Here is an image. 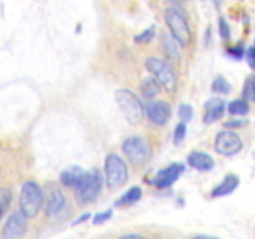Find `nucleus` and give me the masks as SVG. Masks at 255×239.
I'll use <instances>...</instances> for the list:
<instances>
[{
    "instance_id": "obj_4",
    "label": "nucleus",
    "mask_w": 255,
    "mask_h": 239,
    "mask_svg": "<svg viewBox=\"0 0 255 239\" xmlns=\"http://www.w3.org/2000/svg\"><path fill=\"white\" fill-rule=\"evenodd\" d=\"M105 176L110 189H119L126 184L128 171L124 159L115 153H110L105 159Z\"/></svg>"
},
{
    "instance_id": "obj_24",
    "label": "nucleus",
    "mask_w": 255,
    "mask_h": 239,
    "mask_svg": "<svg viewBox=\"0 0 255 239\" xmlns=\"http://www.w3.org/2000/svg\"><path fill=\"white\" fill-rule=\"evenodd\" d=\"M178 116L182 122H189L193 119V107L188 104H182L178 110Z\"/></svg>"
},
{
    "instance_id": "obj_20",
    "label": "nucleus",
    "mask_w": 255,
    "mask_h": 239,
    "mask_svg": "<svg viewBox=\"0 0 255 239\" xmlns=\"http://www.w3.org/2000/svg\"><path fill=\"white\" fill-rule=\"evenodd\" d=\"M228 111L231 115L244 116L249 112V105L247 100H234L228 105Z\"/></svg>"
},
{
    "instance_id": "obj_1",
    "label": "nucleus",
    "mask_w": 255,
    "mask_h": 239,
    "mask_svg": "<svg viewBox=\"0 0 255 239\" xmlns=\"http://www.w3.org/2000/svg\"><path fill=\"white\" fill-rule=\"evenodd\" d=\"M42 203H44V192L41 187L34 181L25 182L20 192V212L27 219L34 218L41 209Z\"/></svg>"
},
{
    "instance_id": "obj_17",
    "label": "nucleus",
    "mask_w": 255,
    "mask_h": 239,
    "mask_svg": "<svg viewBox=\"0 0 255 239\" xmlns=\"http://www.w3.org/2000/svg\"><path fill=\"white\" fill-rule=\"evenodd\" d=\"M141 91L144 99L152 100L153 97H156L157 95L159 94V91H161V84H159L158 80L153 76L144 77V79L142 80Z\"/></svg>"
},
{
    "instance_id": "obj_19",
    "label": "nucleus",
    "mask_w": 255,
    "mask_h": 239,
    "mask_svg": "<svg viewBox=\"0 0 255 239\" xmlns=\"http://www.w3.org/2000/svg\"><path fill=\"white\" fill-rule=\"evenodd\" d=\"M142 197V191L139 187H132L129 188L124 196L120 198V201L117 202V206H124V204H131L134 203V202L139 201Z\"/></svg>"
},
{
    "instance_id": "obj_10",
    "label": "nucleus",
    "mask_w": 255,
    "mask_h": 239,
    "mask_svg": "<svg viewBox=\"0 0 255 239\" xmlns=\"http://www.w3.org/2000/svg\"><path fill=\"white\" fill-rule=\"evenodd\" d=\"M144 112L147 117L156 124H164L172 115V107L166 101H149Z\"/></svg>"
},
{
    "instance_id": "obj_11",
    "label": "nucleus",
    "mask_w": 255,
    "mask_h": 239,
    "mask_svg": "<svg viewBox=\"0 0 255 239\" xmlns=\"http://www.w3.org/2000/svg\"><path fill=\"white\" fill-rule=\"evenodd\" d=\"M184 167L181 163H173L171 166H168L167 168H163L162 171H159L157 173L156 178H154V184H156L158 188H167V187H171L177 179L179 178V176L183 172Z\"/></svg>"
},
{
    "instance_id": "obj_16",
    "label": "nucleus",
    "mask_w": 255,
    "mask_h": 239,
    "mask_svg": "<svg viewBox=\"0 0 255 239\" xmlns=\"http://www.w3.org/2000/svg\"><path fill=\"white\" fill-rule=\"evenodd\" d=\"M65 204V197L59 189H54V191L50 193L49 201H47V207H46V214L49 217L55 216V214L59 213L62 209Z\"/></svg>"
},
{
    "instance_id": "obj_28",
    "label": "nucleus",
    "mask_w": 255,
    "mask_h": 239,
    "mask_svg": "<svg viewBox=\"0 0 255 239\" xmlns=\"http://www.w3.org/2000/svg\"><path fill=\"white\" fill-rule=\"evenodd\" d=\"M219 32H221V36L223 37V39L228 40L229 37H231V27H229L228 22H227L223 17L219 20Z\"/></svg>"
},
{
    "instance_id": "obj_22",
    "label": "nucleus",
    "mask_w": 255,
    "mask_h": 239,
    "mask_svg": "<svg viewBox=\"0 0 255 239\" xmlns=\"http://www.w3.org/2000/svg\"><path fill=\"white\" fill-rule=\"evenodd\" d=\"M212 90H213L214 92H218V94L227 95L231 92L232 86L223 76H217L216 79H214L213 84H212Z\"/></svg>"
},
{
    "instance_id": "obj_21",
    "label": "nucleus",
    "mask_w": 255,
    "mask_h": 239,
    "mask_svg": "<svg viewBox=\"0 0 255 239\" xmlns=\"http://www.w3.org/2000/svg\"><path fill=\"white\" fill-rule=\"evenodd\" d=\"M12 194L9 188H0V219L4 217L11 203Z\"/></svg>"
},
{
    "instance_id": "obj_27",
    "label": "nucleus",
    "mask_w": 255,
    "mask_h": 239,
    "mask_svg": "<svg viewBox=\"0 0 255 239\" xmlns=\"http://www.w3.org/2000/svg\"><path fill=\"white\" fill-rule=\"evenodd\" d=\"M112 214H114L112 209H109V211L101 212V213H97L96 216H95V218H94V224H102V223H105V222H107V221H109V219H111Z\"/></svg>"
},
{
    "instance_id": "obj_18",
    "label": "nucleus",
    "mask_w": 255,
    "mask_h": 239,
    "mask_svg": "<svg viewBox=\"0 0 255 239\" xmlns=\"http://www.w3.org/2000/svg\"><path fill=\"white\" fill-rule=\"evenodd\" d=\"M177 44L178 42L173 39L172 36L168 35H164L163 37V49L166 52V56L168 57V60L173 64H178L179 60H181V54H179L178 49H177Z\"/></svg>"
},
{
    "instance_id": "obj_33",
    "label": "nucleus",
    "mask_w": 255,
    "mask_h": 239,
    "mask_svg": "<svg viewBox=\"0 0 255 239\" xmlns=\"http://www.w3.org/2000/svg\"><path fill=\"white\" fill-rule=\"evenodd\" d=\"M254 47H255V45H254Z\"/></svg>"
},
{
    "instance_id": "obj_15",
    "label": "nucleus",
    "mask_w": 255,
    "mask_h": 239,
    "mask_svg": "<svg viewBox=\"0 0 255 239\" xmlns=\"http://www.w3.org/2000/svg\"><path fill=\"white\" fill-rule=\"evenodd\" d=\"M238 186H239L238 177H237L236 174H228V176H226V178L223 179V182L213 189L212 196L213 197L228 196V194L233 193Z\"/></svg>"
},
{
    "instance_id": "obj_29",
    "label": "nucleus",
    "mask_w": 255,
    "mask_h": 239,
    "mask_svg": "<svg viewBox=\"0 0 255 239\" xmlns=\"http://www.w3.org/2000/svg\"><path fill=\"white\" fill-rule=\"evenodd\" d=\"M246 57L249 66H251L252 69H255V47H249V49L247 50Z\"/></svg>"
},
{
    "instance_id": "obj_25",
    "label": "nucleus",
    "mask_w": 255,
    "mask_h": 239,
    "mask_svg": "<svg viewBox=\"0 0 255 239\" xmlns=\"http://www.w3.org/2000/svg\"><path fill=\"white\" fill-rule=\"evenodd\" d=\"M186 134H187V126L184 122H181L176 126L174 128V134H173V139H174V143L179 144L183 142V139L186 138Z\"/></svg>"
},
{
    "instance_id": "obj_13",
    "label": "nucleus",
    "mask_w": 255,
    "mask_h": 239,
    "mask_svg": "<svg viewBox=\"0 0 255 239\" xmlns=\"http://www.w3.org/2000/svg\"><path fill=\"white\" fill-rule=\"evenodd\" d=\"M188 164L192 168L197 169V171L201 172H207L211 171L214 167V159L212 158V156L204 153V152H198L194 151L192 153H189L188 156Z\"/></svg>"
},
{
    "instance_id": "obj_26",
    "label": "nucleus",
    "mask_w": 255,
    "mask_h": 239,
    "mask_svg": "<svg viewBox=\"0 0 255 239\" xmlns=\"http://www.w3.org/2000/svg\"><path fill=\"white\" fill-rule=\"evenodd\" d=\"M154 37V26L148 27V29L144 30L143 32H141L139 35H137L134 37V41L141 42V44H146V42H149Z\"/></svg>"
},
{
    "instance_id": "obj_7",
    "label": "nucleus",
    "mask_w": 255,
    "mask_h": 239,
    "mask_svg": "<svg viewBox=\"0 0 255 239\" xmlns=\"http://www.w3.org/2000/svg\"><path fill=\"white\" fill-rule=\"evenodd\" d=\"M122 151L134 166L144 164L151 156V147L148 142L141 137H128L122 144Z\"/></svg>"
},
{
    "instance_id": "obj_14",
    "label": "nucleus",
    "mask_w": 255,
    "mask_h": 239,
    "mask_svg": "<svg viewBox=\"0 0 255 239\" xmlns=\"http://www.w3.org/2000/svg\"><path fill=\"white\" fill-rule=\"evenodd\" d=\"M85 173H86V171L82 167L70 166L62 171L61 176H60V181L62 182L64 186L76 188L80 182L82 181V178H84Z\"/></svg>"
},
{
    "instance_id": "obj_12",
    "label": "nucleus",
    "mask_w": 255,
    "mask_h": 239,
    "mask_svg": "<svg viewBox=\"0 0 255 239\" xmlns=\"http://www.w3.org/2000/svg\"><path fill=\"white\" fill-rule=\"evenodd\" d=\"M206 114H204V122L206 123H214L223 117L226 111V104L221 99H211L204 105Z\"/></svg>"
},
{
    "instance_id": "obj_9",
    "label": "nucleus",
    "mask_w": 255,
    "mask_h": 239,
    "mask_svg": "<svg viewBox=\"0 0 255 239\" xmlns=\"http://www.w3.org/2000/svg\"><path fill=\"white\" fill-rule=\"evenodd\" d=\"M26 217L21 212H15L7 218L4 228H2V238L16 239L25 234L27 229Z\"/></svg>"
},
{
    "instance_id": "obj_32",
    "label": "nucleus",
    "mask_w": 255,
    "mask_h": 239,
    "mask_svg": "<svg viewBox=\"0 0 255 239\" xmlns=\"http://www.w3.org/2000/svg\"><path fill=\"white\" fill-rule=\"evenodd\" d=\"M122 238H142V236H139V234H126Z\"/></svg>"
},
{
    "instance_id": "obj_3",
    "label": "nucleus",
    "mask_w": 255,
    "mask_h": 239,
    "mask_svg": "<svg viewBox=\"0 0 255 239\" xmlns=\"http://www.w3.org/2000/svg\"><path fill=\"white\" fill-rule=\"evenodd\" d=\"M102 174L99 169L92 168L85 173L84 178L76 187V199L81 206L92 203L100 194L102 188Z\"/></svg>"
},
{
    "instance_id": "obj_8",
    "label": "nucleus",
    "mask_w": 255,
    "mask_h": 239,
    "mask_svg": "<svg viewBox=\"0 0 255 239\" xmlns=\"http://www.w3.org/2000/svg\"><path fill=\"white\" fill-rule=\"evenodd\" d=\"M214 148L222 156H234L242 151L243 142H242L239 134H237L236 132L222 131L217 134Z\"/></svg>"
},
{
    "instance_id": "obj_31",
    "label": "nucleus",
    "mask_w": 255,
    "mask_h": 239,
    "mask_svg": "<svg viewBox=\"0 0 255 239\" xmlns=\"http://www.w3.org/2000/svg\"><path fill=\"white\" fill-rule=\"evenodd\" d=\"M90 217H91V214H90V213L84 214V216L80 217V218L77 219V221H75V222H74V224H80V223H82V222H85V221H86V219H89Z\"/></svg>"
},
{
    "instance_id": "obj_30",
    "label": "nucleus",
    "mask_w": 255,
    "mask_h": 239,
    "mask_svg": "<svg viewBox=\"0 0 255 239\" xmlns=\"http://www.w3.org/2000/svg\"><path fill=\"white\" fill-rule=\"evenodd\" d=\"M229 54H231L233 57H236V59H241V57H243L244 55V50L242 46L232 47V49H229Z\"/></svg>"
},
{
    "instance_id": "obj_6",
    "label": "nucleus",
    "mask_w": 255,
    "mask_h": 239,
    "mask_svg": "<svg viewBox=\"0 0 255 239\" xmlns=\"http://www.w3.org/2000/svg\"><path fill=\"white\" fill-rule=\"evenodd\" d=\"M146 67L167 91L174 92L177 87V76L168 62L157 57H148L146 60Z\"/></svg>"
},
{
    "instance_id": "obj_5",
    "label": "nucleus",
    "mask_w": 255,
    "mask_h": 239,
    "mask_svg": "<svg viewBox=\"0 0 255 239\" xmlns=\"http://www.w3.org/2000/svg\"><path fill=\"white\" fill-rule=\"evenodd\" d=\"M164 19L166 24L168 25L169 31H171L172 37L178 42L181 46L186 47L191 44L192 32L189 29V25L187 22L186 17L176 9H167L164 12Z\"/></svg>"
},
{
    "instance_id": "obj_23",
    "label": "nucleus",
    "mask_w": 255,
    "mask_h": 239,
    "mask_svg": "<svg viewBox=\"0 0 255 239\" xmlns=\"http://www.w3.org/2000/svg\"><path fill=\"white\" fill-rule=\"evenodd\" d=\"M244 100L255 102V76H249L243 87Z\"/></svg>"
},
{
    "instance_id": "obj_2",
    "label": "nucleus",
    "mask_w": 255,
    "mask_h": 239,
    "mask_svg": "<svg viewBox=\"0 0 255 239\" xmlns=\"http://www.w3.org/2000/svg\"><path fill=\"white\" fill-rule=\"evenodd\" d=\"M115 99L122 115L129 123H138L144 115V107L141 100L128 89H120L115 92Z\"/></svg>"
}]
</instances>
